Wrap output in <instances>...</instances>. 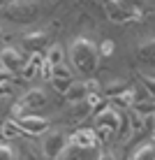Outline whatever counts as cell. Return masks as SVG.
<instances>
[{"label":"cell","mask_w":155,"mask_h":160,"mask_svg":"<svg viewBox=\"0 0 155 160\" xmlns=\"http://www.w3.org/2000/svg\"><path fill=\"white\" fill-rule=\"evenodd\" d=\"M70 53H72V60H74L76 70H79L81 74L95 72V68H97V47L90 40H86V37L74 40Z\"/></svg>","instance_id":"1"},{"label":"cell","mask_w":155,"mask_h":160,"mask_svg":"<svg viewBox=\"0 0 155 160\" xmlns=\"http://www.w3.org/2000/svg\"><path fill=\"white\" fill-rule=\"evenodd\" d=\"M37 12H40V7L35 2H9L0 7V16L14 21V23H30V21H35Z\"/></svg>","instance_id":"2"},{"label":"cell","mask_w":155,"mask_h":160,"mask_svg":"<svg viewBox=\"0 0 155 160\" xmlns=\"http://www.w3.org/2000/svg\"><path fill=\"white\" fill-rule=\"evenodd\" d=\"M120 128V114L116 112V109H104V112H99V116L95 118V135L102 137V139H107L111 132H116Z\"/></svg>","instance_id":"3"},{"label":"cell","mask_w":155,"mask_h":160,"mask_svg":"<svg viewBox=\"0 0 155 160\" xmlns=\"http://www.w3.org/2000/svg\"><path fill=\"white\" fill-rule=\"evenodd\" d=\"M104 12L109 14V19L120 23V21H132V19H139L141 9L134 7V5H127V2H107L104 5Z\"/></svg>","instance_id":"4"},{"label":"cell","mask_w":155,"mask_h":160,"mask_svg":"<svg viewBox=\"0 0 155 160\" xmlns=\"http://www.w3.org/2000/svg\"><path fill=\"white\" fill-rule=\"evenodd\" d=\"M44 104H46V93H44L42 88H32V91H28L23 95V100L14 107V116L19 118V116H23L26 109H40Z\"/></svg>","instance_id":"5"},{"label":"cell","mask_w":155,"mask_h":160,"mask_svg":"<svg viewBox=\"0 0 155 160\" xmlns=\"http://www.w3.org/2000/svg\"><path fill=\"white\" fill-rule=\"evenodd\" d=\"M65 148H67V139H65L63 132L53 130V132H49V135L44 137V153H46L49 160H56Z\"/></svg>","instance_id":"6"},{"label":"cell","mask_w":155,"mask_h":160,"mask_svg":"<svg viewBox=\"0 0 155 160\" xmlns=\"http://www.w3.org/2000/svg\"><path fill=\"white\" fill-rule=\"evenodd\" d=\"M0 63H2V70H7V72H21V70L26 68V58L21 56L16 49H2V53H0Z\"/></svg>","instance_id":"7"},{"label":"cell","mask_w":155,"mask_h":160,"mask_svg":"<svg viewBox=\"0 0 155 160\" xmlns=\"http://www.w3.org/2000/svg\"><path fill=\"white\" fill-rule=\"evenodd\" d=\"M70 146L84 148V151L95 148V146H97V135H95V130H76L74 135L70 137Z\"/></svg>","instance_id":"8"},{"label":"cell","mask_w":155,"mask_h":160,"mask_svg":"<svg viewBox=\"0 0 155 160\" xmlns=\"http://www.w3.org/2000/svg\"><path fill=\"white\" fill-rule=\"evenodd\" d=\"M16 125H19L23 132H30V135H40L49 128V121L42 116H19L16 118Z\"/></svg>","instance_id":"9"},{"label":"cell","mask_w":155,"mask_h":160,"mask_svg":"<svg viewBox=\"0 0 155 160\" xmlns=\"http://www.w3.org/2000/svg\"><path fill=\"white\" fill-rule=\"evenodd\" d=\"M65 98H67V102H72V104L84 102L86 98H88V86H86V81H74V84H70Z\"/></svg>","instance_id":"10"},{"label":"cell","mask_w":155,"mask_h":160,"mask_svg":"<svg viewBox=\"0 0 155 160\" xmlns=\"http://www.w3.org/2000/svg\"><path fill=\"white\" fill-rule=\"evenodd\" d=\"M42 63H44V58L40 56V53H32L30 60L26 63V68L21 70V72H23V77H26V79H32L37 72H42Z\"/></svg>","instance_id":"11"},{"label":"cell","mask_w":155,"mask_h":160,"mask_svg":"<svg viewBox=\"0 0 155 160\" xmlns=\"http://www.w3.org/2000/svg\"><path fill=\"white\" fill-rule=\"evenodd\" d=\"M44 42H46V35H44V32H32V35L23 37V44L30 49V51H35V53L44 47Z\"/></svg>","instance_id":"12"},{"label":"cell","mask_w":155,"mask_h":160,"mask_svg":"<svg viewBox=\"0 0 155 160\" xmlns=\"http://www.w3.org/2000/svg\"><path fill=\"white\" fill-rule=\"evenodd\" d=\"M44 63H46L51 70L58 68V65H63V49L60 47H51L49 53H46V58H44Z\"/></svg>","instance_id":"13"},{"label":"cell","mask_w":155,"mask_h":160,"mask_svg":"<svg viewBox=\"0 0 155 160\" xmlns=\"http://www.w3.org/2000/svg\"><path fill=\"white\" fill-rule=\"evenodd\" d=\"M0 130H2V137H19L21 132H23V130L19 128V125L14 123V121H5Z\"/></svg>","instance_id":"14"},{"label":"cell","mask_w":155,"mask_h":160,"mask_svg":"<svg viewBox=\"0 0 155 160\" xmlns=\"http://www.w3.org/2000/svg\"><path fill=\"white\" fill-rule=\"evenodd\" d=\"M134 114H153L155 112V102L153 100H146V102H134Z\"/></svg>","instance_id":"15"},{"label":"cell","mask_w":155,"mask_h":160,"mask_svg":"<svg viewBox=\"0 0 155 160\" xmlns=\"http://www.w3.org/2000/svg\"><path fill=\"white\" fill-rule=\"evenodd\" d=\"M132 160H155V146H143Z\"/></svg>","instance_id":"16"},{"label":"cell","mask_w":155,"mask_h":160,"mask_svg":"<svg viewBox=\"0 0 155 160\" xmlns=\"http://www.w3.org/2000/svg\"><path fill=\"white\" fill-rule=\"evenodd\" d=\"M0 160H16L14 148L7 146V144H0Z\"/></svg>","instance_id":"17"},{"label":"cell","mask_w":155,"mask_h":160,"mask_svg":"<svg viewBox=\"0 0 155 160\" xmlns=\"http://www.w3.org/2000/svg\"><path fill=\"white\" fill-rule=\"evenodd\" d=\"M99 51H102L104 56H111V53H114V42L111 40H104L102 44H99Z\"/></svg>","instance_id":"18"},{"label":"cell","mask_w":155,"mask_h":160,"mask_svg":"<svg viewBox=\"0 0 155 160\" xmlns=\"http://www.w3.org/2000/svg\"><path fill=\"white\" fill-rule=\"evenodd\" d=\"M9 81H12V72L0 68V84H9Z\"/></svg>","instance_id":"19"},{"label":"cell","mask_w":155,"mask_h":160,"mask_svg":"<svg viewBox=\"0 0 155 160\" xmlns=\"http://www.w3.org/2000/svg\"><path fill=\"white\" fill-rule=\"evenodd\" d=\"M143 84H146L148 88H151V93L155 95V79H151V77H143Z\"/></svg>","instance_id":"20"},{"label":"cell","mask_w":155,"mask_h":160,"mask_svg":"<svg viewBox=\"0 0 155 160\" xmlns=\"http://www.w3.org/2000/svg\"><path fill=\"white\" fill-rule=\"evenodd\" d=\"M99 160H114V156H111V153H104V156L99 158Z\"/></svg>","instance_id":"21"},{"label":"cell","mask_w":155,"mask_h":160,"mask_svg":"<svg viewBox=\"0 0 155 160\" xmlns=\"http://www.w3.org/2000/svg\"><path fill=\"white\" fill-rule=\"evenodd\" d=\"M0 37H2V30H0Z\"/></svg>","instance_id":"22"}]
</instances>
